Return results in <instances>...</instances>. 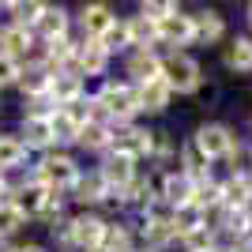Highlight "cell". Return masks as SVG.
<instances>
[{"mask_svg":"<svg viewBox=\"0 0 252 252\" xmlns=\"http://www.w3.org/2000/svg\"><path fill=\"white\" fill-rule=\"evenodd\" d=\"M34 181H42L45 189H53V192H64V189H72L75 185V177H79V169H75V162H72V155H45L38 166H34V173H31Z\"/></svg>","mask_w":252,"mask_h":252,"instance_id":"6da1fadb","label":"cell"},{"mask_svg":"<svg viewBox=\"0 0 252 252\" xmlns=\"http://www.w3.org/2000/svg\"><path fill=\"white\" fill-rule=\"evenodd\" d=\"M162 79H166V87L177 91V94H196L200 83H203L200 64L192 61V57H185V53H173L169 61H162Z\"/></svg>","mask_w":252,"mask_h":252,"instance_id":"7a4b0ae2","label":"cell"},{"mask_svg":"<svg viewBox=\"0 0 252 252\" xmlns=\"http://www.w3.org/2000/svg\"><path fill=\"white\" fill-rule=\"evenodd\" d=\"M98 102L105 105V113L113 117V125H125V121H132V117L139 113L136 87H128V83H105L102 94H98Z\"/></svg>","mask_w":252,"mask_h":252,"instance_id":"3957f363","label":"cell"},{"mask_svg":"<svg viewBox=\"0 0 252 252\" xmlns=\"http://www.w3.org/2000/svg\"><path fill=\"white\" fill-rule=\"evenodd\" d=\"M192 147L211 162V158H226L233 147H237V139H233V132L226 125H203L200 132L192 136Z\"/></svg>","mask_w":252,"mask_h":252,"instance_id":"277c9868","label":"cell"},{"mask_svg":"<svg viewBox=\"0 0 252 252\" xmlns=\"http://www.w3.org/2000/svg\"><path fill=\"white\" fill-rule=\"evenodd\" d=\"M49 196H53V189H45L42 181L27 177V181L19 185V189L11 192V203L19 207V215H23V219H42V215H45V207H49Z\"/></svg>","mask_w":252,"mask_h":252,"instance_id":"5b68a950","label":"cell"},{"mask_svg":"<svg viewBox=\"0 0 252 252\" xmlns=\"http://www.w3.org/2000/svg\"><path fill=\"white\" fill-rule=\"evenodd\" d=\"M98 173H102V181L109 185V192H117V196H121V189H125L128 181H136V158L125 155V151H109Z\"/></svg>","mask_w":252,"mask_h":252,"instance_id":"8992f818","label":"cell"},{"mask_svg":"<svg viewBox=\"0 0 252 252\" xmlns=\"http://www.w3.org/2000/svg\"><path fill=\"white\" fill-rule=\"evenodd\" d=\"M102 237H105V222L98 219V215H79V219H72L68 245H79L83 252H94V249H102Z\"/></svg>","mask_w":252,"mask_h":252,"instance_id":"52a82bcc","label":"cell"},{"mask_svg":"<svg viewBox=\"0 0 252 252\" xmlns=\"http://www.w3.org/2000/svg\"><path fill=\"white\" fill-rule=\"evenodd\" d=\"M68 23H72V15H68L61 4H45L42 15H38V23H34V34H38L45 45L61 42V38H68Z\"/></svg>","mask_w":252,"mask_h":252,"instance_id":"ba28073f","label":"cell"},{"mask_svg":"<svg viewBox=\"0 0 252 252\" xmlns=\"http://www.w3.org/2000/svg\"><path fill=\"white\" fill-rule=\"evenodd\" d=\"M105 64H109V53H105L94 38H83V42L75 45V64H72V72L79 75V79H83V75H102Z\"/></svg>","mask_w":252,"mask_h":252,"instance_id":"9c48e42d","label":"cell"},{"mask_svg":"<svg viewBox=\"0 0 252 252\" xmlns=\"http://www.w3.org/2000/svg\"><path fill=\"white\" fill-rule=\"evenodd\" d=\"M49 83H53V75H49V68H45L42 61L19 64V79H15V87L23 91V98H42V94H49Z\"/></svg>","mask_w":252,"mask_h":252,"instance_id":"30bf717a","label":"cell"},{"mask_svg":"<svg viewBox=\"0 0 252 252\" xmlns=\"http://www.w3.org/2000/svg\"><path fill=\"white\" fill-rule=\"evenodd\" d=\"M0 45H4V57H11V61H31V49H34V31L31 27H15V23H8V27H0Z\"/></svg>","mask_w":252,"mask_h":252,"instance_id":"8fae6325","label":"cell"},{"mask_svg":"<svg viewBox=\"0 0 252 252\" xmlns=\"http://www.w3.org/2000/svg\"><path fill=\"white\" fill-rule=\"evenodd\" d=\"M113 23H117V15H113L109 4H83V11H79V27H83V34L94 38V42L113 27Z\"/></svg>","mask_w":252,"mask_h":252,"instance_id":"7c38bea8","label":"cell"},{"mask_svg":"<svg viewBox=\"0 0 252 252\" xmlns=\"http://www.w3.org/2000/svg\"><path fill=\"white\" fill-rule=\"evenodd\" d=\"M158 42H169V45H189L196 42V31H192V15H166V19L158 23Z\"/></svg>","mask_w":252,"mask_h":252,"instance_id":"4fadbf2b","label":"cell"},{"mask_svg":"<svg viewBox=\"0 0 252 252\" xmlns=\"http://www.w3.org/2000/svg\"><path fill=\"white\" fill-rule=\"evenodd\" d=\"M143 237H147L151 249H162V245L177 241V226H173V215H166V211H147V226H143Z\"/></svg>","mask_w":252,"mask_h":252,"instance_id":"5bb4252c","label":"cell"},{"mask_svg":"<svg viewBox=\"0 0 252 252\" xmlns=\"http://www.w3.org/2000/svg\"><path fill=\"white\" fill-rule=\"evenodd\" d=\"M72 192H75V200L79 203H102V200H121L117 192H109V185L102 181V173H79L75 177V185H72Z\"/></svg>","mask_w":252,"mask_h":252,"instance_id":"9a60e30c","label":"cell"},{"mask_svg":"<svg viewBox=\"0 0 252 252\" xmlns=\"http://www.w3.org/2000/svg\"><path fill=\"white\" fill-rule=\"evenodd\" d=\"M49 98L61 109H68V105H75L79 98H83V79L75 72H61V75H53V83H49Z\"/></svg>","mask_w":252,"mask_h":252,"instance_id":"2e32d148","label":"cell"},{"mask_svg":"<svg viewBox=\"0 0 252 252\" xmlns=\"http://www.w3.org/2000/svg\"><path fill=\"white\" fill-rule=\"evenodd\" d=\"M169 98H173V91L166 87L162 75L151 79V83H139L136 87V102H139V109H147V113H162V109L169 105Z\"/></svg>","mask_w":252,"mask_h":252,"instance_id":"e0dca14e","label":"cell"},{"mask_svg":"<svg viewBox=\"0 0 252 252\" xmlns=\"http://www.w3.org/2000/svg\"><path fill=\"white\" fill-rule=\"evenodd\" d=\"M192 192H196V185H192L185 173H166L162 177V200H166V207H185V203H192Z\"/></svg>","mask_w":252,"mask_h":252,"instance_id":"ac0fdd59","label":"cell"},{"mask_svg":"<svg viewBox=\"0 0 252 252\" xmlns=\"http://www.w3.org/2000/svg\"><path fill=\"white\" fill-rule=\"evenodd\" d=\"M19 143L27 151H45L53 147V132H49V121H38V117H23V132H19Z\"/></svg>","mask_w":252,"mask_h":252,"instance_id":"d6986e66","label":"cell"},{"mask_svg":"<svg viewBox=\"0 0 252 252\" xmlns=\"http://www.w3.org/2000/svg\"><path fill=\"white\" fill-rule=\"evenodd\" d=\"M252 203V181L249 173H233L222 185V207H249Z\"/></svg>","mask_w":252,"mask_h":252,"instance_id":"ffe728a7","label":"cell"},{"mask_svg":"<svg viewBox=\"0 0 252 252\" xmlns=\"http://www.w3.org/2000/svg\"><path fill=\"white\" fill-rule=\"evenodd\" d=\"M128 75H136V87L151 83V79L162 75V61H158L151 49H139V53H132V61H128Z\"/></svg>","mask_w":252,"mask_h":252,"instance_id":"44dd1931","label":"cell"},{"mask_svg":"<svg viewBox=\"0 0 252 252\" xmlns=\"http://www.w3.org/2000/svg\"><path fill=\"white\" fill-rule=\"evenodd\" d=\"M192 31H196V42H219L222 34H226V23H222L219 11H200V15H192Z\"/></svg>","mask_w":252,"mask_h":252,"instance_id":"7402d4cb","label":"cell"},{"mask_svg":"<svg viewBox=\"0 0 252 252\" xmlns=\"http://www.w3.org/2000/svg\"><path fill=\"white\" fill-rule=\"evenodd\" d=\"M49 132H53V143H79V121L68 109H57L49 117Z\"/></svg>","mask_w":252,"mask_h":252,"instance_id":"603a6c76","label":"cell"},{"mask_svg":"<svg viewBox=\"0 0 252 252\" xmlns=\"http://www.w3.org/2000/svg\"><path fill=\"white\" fill-rule=\"evenodd\" d=\"M79 147L87 151H109L113 147V128H105V125H79Z\"/></svg>","mask_w":252,"mask_h":252,"instance_id":"cb8c5ba5","label":"cell"},{"mask_svg":"<svg viewBox=\"0 0 252 252\" xmlns=\"http://www.w3.org/2000/svg\"><path fill=\"white\" fill-rule=\"evenodd\" d=\"M222 57H226V68L233 72H252V38H233Z\"/></svg>","mask_w":252,"mask_h":252,"instance_id":"d4e9b609","label":"cell"},{"mask_svg":"<svg viewBox=\"0 0 252 252\" xmlns=\"http://www.w3.org/2000/svg\"><path fill=\"white\" fill-rule=\"evenodd\" d=\"M173 215V226H177V237H185V233L200 230V226H207V211H200L196 203H185V207L169 211Z\"/></svg>","mask_w":252,"mask_h":252,"instance_id":"484cf974","label":"cell"},{"mask_svg":"<svg viewBox=\"0 0 252 252\" xmlns=\"http://www.w3.org/2000/svg\"><path fill=\"white\" fill-rule=\"evenodd\" d=\"M23 162H27V147L19 143V136H0V173H11Z\"/></svg>","mask_w":252,"mask_h":252,"instance_id":"4316f807","label":"cell"},{"mask_svg":"<svg viewBox=\"0 0 252 252\" xmlns=\"http://www.w3.org/2000/svg\"><path fill=\"white\" fill-rule=\"evenodd\" d=\"M4 8L11 11V23H15V27H31L34 31V23H38V15H42L45 4H38V0H11Z\"/></svg>","mask_w":252,"mask_h":252,"instance_id":"83f0119b","label":"cell"},{"mask_svg":"<svg viewBox=\"0 0 252 252\" xmlns=\"http://www.w3.org/2000/svg\"><path fill=\"white\" fill-rule=\"evenodd\" d=\"M121 192H125L121 200H125L128 207H136V211H151V203H155V196H151V185H147V181H128Z\"/></svg>","mask_w":252,"mask_h":252,"instance_id":"f1b7e54d","label":"cell"},{"mask_svg":"<svg viewBox=\"0 0 252 252\" xmlns=\"http://www.w3.org/2000/svg\"><path fill=\"white\" fill-rule=\"evenodd\" d=\"M249 226H252L249 207H222V230H230L233 237H245Z\"/></svg>","mask_w":252,"mask_h":252,"instance_id":"f546056e","label":"cell"},{"mask_svg":"<svg viewBox=\"0 0 252 252\" xmlns=\"http://www.w3.org/2000/svg\"><path fill=\"white\" fill-rule=\"evenodd\" d=\"M98 45H102L105 53H117V49H128V45H132V34H128V23L125 19H117L113 27H109V31L102 34V38H98Z\"/></svg>","mask_w":252,"mask_h":252,"instance_id":"4dcf8cb0","label":"cell"},{"mask_svg":"<svg viewBox=\"0 0 252 252\" xmlns=\"http://www.w3.org/2000/svg\"><path fill=\"white\" fill-rule=\"evenodd\" d=\"M23 226H27V219L19 215V207H15L11 200H4L0 203V241H8L11 233H19Z\"/></svg>","mask_w":252,"mask_h":252,"instance_id":"1f68e13d","label":"cell"},{"mask_svg":"<svg viewBox=\"0 0 252 252\" xmlns=\"http://www.w3.org/2000/svg\"><path fill=\"white\" fill-rule=\"evenodd\" d=\"M192 203H196L200 211L222 207V185H215V181H203V185H196V192H192Z\"/></svg>","mask_w":252,"mask_h":252,"instance_id":"d6a6232c","label":"cell"},{"mask_svg":"<svg viewBox=\"0 0 252 252\" xmlns=\"http://www.w3.org/2000/svg\"><path fill=\"white\" fill-rule=\"evenodd\" d=\"M102 249L105 252H132V237H128V230H125V226H109V222H105Z\"/></svg>","mask_w":252,"mask_h":252,"instance_id":"836d02e7","label":"cell"},{"mask_svg":"<svg viewBox=\"0 0 252 252\" xmlns=\"http://www.w3.org/2000/svg\"><path fill=\"white\" fill-rule=\"evenodd\" d=\"M173 11H177V4H169V0H143V4H139V19H147V23H162L166 19V15H173Z\"/></svg>","mask_w":252,"mask_h":252,"instance_id":"e575fe53","label":"cell"},{"mask_svg":"<svg viewBox=\"0 0 252 252\" xmlns=\"http://www.w3.org/2000/svg\"><path fill=\"white\" fill-rule=\"evenodd\" d=\"M181 241H185L189 252H215V230H211V226H200V230L185 233Z\"/></svg>","mask_w":252,"mask_h":252,"instance_id":"d590c367","label":"cell"},{"mask_svg":"<svg viewBox=\"0 0 252 252\" xmlns=\"http://www.w3.org/2000/svg\"><path fill=\"white\" fill-rule=\"evenodd\" d=\"M128 34H132V45H139V49H151L147 42H158V27L147 19H132L128 23Z\"/></svg>","mask_w":252,"mask_h":252,"instance_id":"8d00e7d4","label":"cell"},{"mask_svg":"<svg viewBox=\"0 0 252 252\" xmlns=\"http://www.w3.org/2000/svg\"><path fill=\"white\" fill-rule=\"evenodd\" d=\"M49 230H53V237H61V241L68 245V233H72V219H57V222H49Z\"/></svg>","mask_w":252,"mask_h":252,"instance_id":"74e56055","label":"cell"},{"mask_svg":"<svg viewBox=\"0 0 252 252\" xmlns=\"http://www.w3.org/2000/svg\"><path fill=\"white\" fill-rule=\"evenodd\" d=\"M11 192H15L11 177H8V173H0V203H4V200H11Z\"/></svg>","mask_w":252,"mask_h":252,"instance_id":"f35d334b","label":"cell"},{"mask_svg":"<svg viewBox=\"0 0 252 252\" xmlns=\"http://www.w3.org/2000/svg\"><path fill=\"white\" fill-rule=\"evenodd\" d=\"M15 252H45V249H42V245H19Z\"/></svg>","mask_w":252,"mask_h":252,"instance_id":"ab89813d","label":"cell"},{"mask_svg":"<svg viewBox=\"0 0 252 252\" xmlns=\"http://www.w3.org/2000/svg\"><path fill=\"white\" fill-rule=\"evenodd\" d=\"M0 252H15V249H11V245H8V241H0Z\"/></svg>","mask_w":252,"mask_h":252,"instance_id":"60d3db41","label":"cell"},{"mask_svg":"<svg viewBox=\"0 0 252 252\" xmlns=\"http://www.w3.org/2000/svg\"><path fill=\"white\" fill-rule=\"evenodd\" d=\"M249 23H252V4H249Z\"/></svg>","mask_w":252,"mask_h":252,"instance_id":"b9f144b4","label":"cell"},{"mask_svg":"<svg viewBox=\"0 0 252 252\" xmlns=\"http://www.w3.org/2000/svg\"><path fill=\"white\" fill-rule=\"evenodd\" d=\"M94 252H105V249H94Z\"/></svg>","mask_w":252,"mask_h":252,"instance_id":"7bdbcfd3","label":"cell"}]
</instances>
